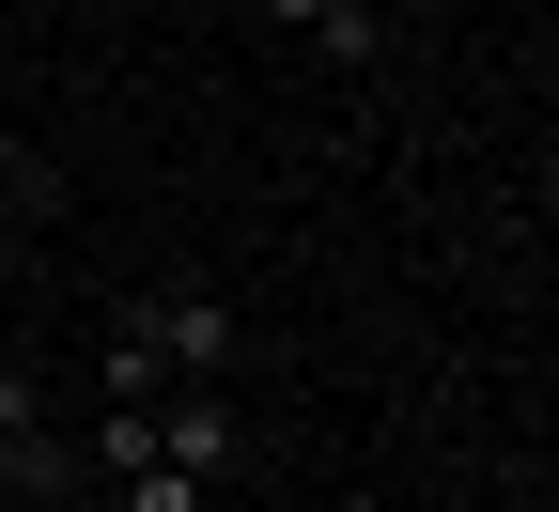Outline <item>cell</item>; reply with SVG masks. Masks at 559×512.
I'll return each instance as SVG.
<instances>
[{"label":"cell","mask_w":559,"mask_h":512,"mask_svg":"<svg viewBox=\"0 0 559 512\" xmlns=\"http://www.w3.org/2000/svg\"><path fill=\"white\" fill-rule=\"evenodd\" d=\"M109 342H140L171 389H218L234 357H249V326H234V296H202V279H140V296L109 311Z\"/></svg>","instance_id":"1"},{"label":"cell","mask_w":559,"mask_h":512,"mask_svg":"<svg viewBox=\"0 0 559 512\" xmlns=\"http://www.w3.org/2000/svg\"><path fill=\"white\" fill-rule=\"evenodd\" d=\"M156 466H187V481H234V466H249V419H234L218 389H156Z\"/></svg>","instance_id":"2"},{"label":"cell","mask_w":559,"mask_h":512,"mask_svg":"<svg viewBox=\"0 0 559 512\" xmlns=\"http://www.w3.org/2000/svg\"><path fill=\"white\" fill-rule=\"evenodd\" d=\"M264 16L296 32V47H326L342 79H373V47H389V16H373V0H264Z\"/></svg>","instance_id":"3"},{"label":"cell","mask_w":559,"mask_h":512,"mask_svg":"<svg viewBox=\"0 0 559 512\" xmlns=\"http://www.w3.org/2000/svg\"><path fill=\"white\" fill-rule=\"evenodd\" d=\"M109 512H218V481H187V466H124V481H94Z\"/></svg>","instance_id":"4"},{"label":"cell","mask_w":559,"mask_h":512,"mask_svg":"<svg viewBox=\"0 0 559 512\" xmlns=\"http://www.w3.org/2000/svg\"><path fill=\"white\" fill-rule=\"evenodd\" d=\"M16 202H32V217H47V202H62V171H47V156H32V140H16V124H0V217H16Z\"/></svg>","instance_id":"5"}]
</instances>
